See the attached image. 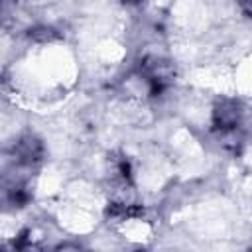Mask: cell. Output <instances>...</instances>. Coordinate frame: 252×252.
<instances>
[{
  "mask_svg": "<svg viewBox=\"0 0 252 252\" xmlns=\"http://www.w3.org/2000/svg\"><path fill=\"white\" fill-rule=\"evenodd\" d=\"M240 120H242V110H240V104L236 100L222 98V100H219L215 104V110H213V126L220 134L234 132L240 126Z\"/></svg>",
  "mask_w": 252,
  "mask_h": 252,
  "instance_id": "cell-1",
  "label": "cell"
},
{
  "mask_svg": "<svg viewBox=\"0 0 252 252\" xmlns=\"http://www.w3.org/2000/svg\"><path fill=\"white\" fill-rule=\"evenodd\" d=\"M238 4L248 16H252V0H238Z\"/></svg>",
  "mask_w": 252,
  "mask_h": 252,
  "instance_id": "cell-2",
  "label": "cell"
},
{
  "mask_svg": "<svg viewBox=\"0 0 252 252\" xmlns=\"http://www.w3.org/2000/svg\"><path fill=\"white\" fill-rule=\"evenodd\" d=\"M124 4H140V2H144V0H122Z\"/></svg>",
  "mask_w": 252,
  "mask_h": 252,
  "instance_id": "cell-3",
  "label": "cell"
}]
</instances>
